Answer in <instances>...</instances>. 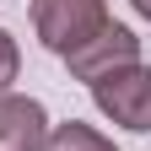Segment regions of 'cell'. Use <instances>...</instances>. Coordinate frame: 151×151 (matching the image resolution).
I'll use <instances>...</instances> for the list:
<instances>
[{"mask_svg": "<svg viewBox=\"0 0 151 151\" xmlns=\"http://www.w3.org/2000/svg\"><path fill=\"white\" fill-rule=\"evenodd\" d=\"M103 22H108V0H32V32L60 60L81 49Z\"/></svg>", "mask_w": 151, "mask_h": 151, "instance_id": "obj_1", "label": "cell"}, {"mask_svg": "<svg viewBox=\"0 0 151 151\" xmlns=\"http://www.w3.org/2000/svg\"><path fill=\"white\" fill-rule=\"evenodd\" d=\"M92 103L119 129L146 135L151 129V65H124V70L103 76V81H92Z\"/></svg>", "mask_w": 151, "mask_h": 151, "instance_id": "obj_2", "label": "cell"}, {"mask_svg": "<svg viewBox=\"0 0 151 151\" xmlns=\"http://www.w3.org/2000/svg\"><path fill=\"white\" fill-rule=\"evenodd\" d=\"M65 65H70L76 81H86V86H92V81H103V76L124 70V65H140V38L129 32L124 22H103L81 49H70V54H65Z\"/></svg>", "mask_w": 151, "mask_h": 151, "instance_id": "obj_3", "label": "cell"}, {"mask_svg": "<svg viewBox=\"0 0 151 151\" xmlns=\"http://www.w3.org/2000/svg\"><path fill=\"white\" fill-rule=\"evenodd\" d=\"M49 140V113L38 97L0 92V151H43Z\"/></svg>", "mask_w": 151, "mask_h": 151, "instance_id": "obj_4", "label": "cell"}, {"mask_svg": "<svg viewBox=\"0 0 151 151\" xmlns=\"http://www.w3.org/2000/svg\"><path fill=\"white\" fill-rule=\"evenodd\" d=\"M43 151H119V146H113L103 129H92V124H81V119H65V124H49Z\"/></svg>", "mask_w": 151, "mask_h": 151, "instance_id": "obj_5", "label": "cell"}, {"mask_svg": "<svg viewBox=\"0 0 151 151\" xmlns=\"http://www.w3.org/2000/svg\"><path fill=\"white\" fill-rule=\"evenodd\" d=\"M16 70H22V49H16V38L0 27V92L16 81Z\"/></svg>", "mask_w": 151, "mask_h": 151, "instance_id": "obj_6", "label": "cell"}, {"mask_svg": "<svg viewBox=\"0 0 151 151\" xmlns=\"http://www.w3.org/2000/svg\"><path fill=\"white\" fill-rule=\"evenodd\" d=\"M129 6H135V16H146V22H151V0H129Z\"/></svg>", "mask_w": 151, "mask_h": 151, "instance_id": "obj_7", "label": "cell"}]
</instances>
